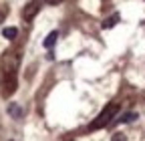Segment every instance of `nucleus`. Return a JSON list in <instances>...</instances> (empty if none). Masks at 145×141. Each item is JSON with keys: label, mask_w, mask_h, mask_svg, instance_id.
Here are the masks:
<instances>
[{"label": "nucleus", "mask_w": 145, "mask_h": 141, "mask_svg": "<svg viewBox=\"0 0 145 141\" xmlns=\"http://www.w3.org/2000/svg\"><path fill=\"white\" fill-rule=\"evenodd\" d=\"M16 34H18V28H14V26H6V28H2V37L8 39V40L16 39Z\"/></svg>", "instance_id": "nucleus-5"}, {"label": "nucleus", "mask_w": 145, "mask_h": 141, "mask_svg": "<svg viewBox=\"0 0 145 141\" xmlns=\"http://www.w3.org/2000/svg\"><path fill=\"white\" fill-rule=\"evenodd\" d=\"M44 2H46V4H50V6H54V4H61L63 0H44Z\"/></svg>", "instance_id": "nucleus-11"}, {"label": "nucleus", "mask_w": 145, "mask_h": 141, "mask_svg": "<svg viewBox=\"0 0 145 141\" xmlns=\"http://www.w3.org/2000/svg\"><path fill=\"white\" fill-rule=\"evenodd\" d=\"M117 111H119V105L117 103H109L107 107L97 115V119L89 125V129L91 131H97V129H103V127H107L109 123H111L113 119H115V115H117Z\"/></svg>", "instance_id": "nucleus-1"}, {"label": "nucleus", "mask_w": 145, "mask_h": 141, "mask_svg": "<svg viewBox=\"0 0 145 141\" xmlns=\"http://www.w3.org/2000/svg\"><path fill=\"white\" fill-rule=\"evenodd\" d=\"M111 141H127V137H125L123 133H115V135L111 137Z\"/></svg>", "instance_id": "nucleus-10"}, {"label": "nucleus", "mask_w": 145, "mask_h": 141, "mask_svg": "<svg viewBox=\"0 0 145 141\" xmlns=\"http://www.w3.org/2000/svg\"><path fill=\"white\" fill-rule=\"evenodd\" d=\"M133 119H137V113H127V115H123V123H129V121H133Z\"/></svg>", "instance_id": "nucleus-9"}, {"label": "nucleus", "mask_w": 145, "mask_h": 141, "mask_svg": "<svg viewBox=\"0 0 145 141\" xmlns=\"http://www.w3.org/2000/svg\"><path fill=\"white\" fill-rule=\"evenodd\" d=\"M0 83H2V95L10 97L16 91V73H2Z\"/></svg>", "instance_id": "nucleus-2"}, {"label": "nucleus", "mask_w": 145, "mask_h": 141, "mask_svg": "<svg viewBox=\"0 0 145 141\" xmlns=\"http://www.w3.org/2000/svg\"><path fill=\"white\" fill-rule=\"evenodd\" d=\"M0 69H2V73H16L18 57L14 55V52H4V57L0 59Z\"/></svg>", "instance_id": "nucleus-3"}, {"label": "nucleus", "mask_w": 145, "mask_h": 141, "mask_svg": "<svg viewBox=\"0 0 145 141\" xmlns=\"http://www.w3.org/2000/svg\"><path fill=\"white\" fill-rule=\"evenodd\" d=\"M117 22H119V14H113V16H109V18L103 20V28H105V30H107V28H113Z\"/></svg>", "instance_id": "nucleus-6"}, {"label": "nucleus", "mask_w": 145, "mask_h": 141, "mask_svg": "<svg viewBox=\"0 0 145 141\" xmlns=\"http://www.w3.org/2000/svg\"><path fill=\"white\" fill-rule=\"evenodd\" d=\"M57 39H59V32H57V30H52L48 37L44 39V46H46V48H52V46H54V42H57Z\"/></svg>", "instance_id": "nucleus-7"}, {"label": "nucleus", "mask_w": 145, "mask_h": 141, "mask_svg": "<svg viewBox=\"0 0 145 141\" xmlns=\"http://www.w3.org/2000/svg\"><path fill=\"white\" fill-rule=\"evenodd\" d=\"M40 10V0H32V2H28L22 10V16H24V20H32L36 14H39Z\"/></svg>", "instance_id": "nucleus-4"}, {"label": "nucleus", "mask_w": 145, "mask_h": 141, "mask_svg": "<svg viewBox=\"0 0 145 141\" xmlns=\"http://www.w3.org/2000/svg\"><path fill=\"white\" fill-rule=\"evenodd\" d=\"M8 113H10L12 117H16V119H18V117H20V115H22V109H20V107H18V105H16V103H12V105H10V107H8Z\"/></svg>", "instance_id": "nucleus-8"}]
</instances>
